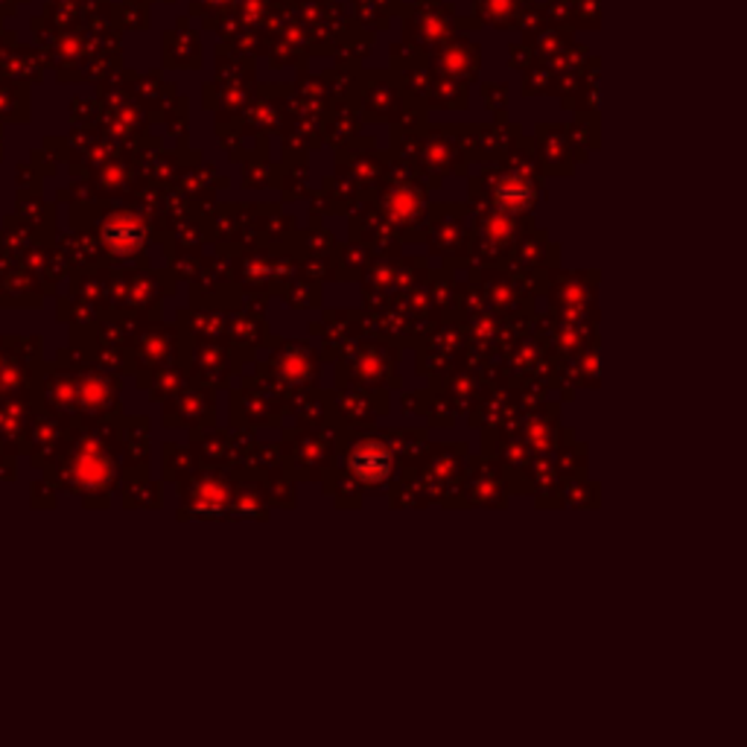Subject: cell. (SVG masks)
<instances>
[{
    "label": "cell",
    "instance_id": "ac0fdd59",
    "mask_svg": "<svg viewBox=\"0 0 747 747\" xmlns=\"http://www.w3.org/2000/svg\"><path fill=\"white\" fill-rule=\"evenodd\" d=\"M234 342L237 350H252L264 342V322H257L255 315H239V319H231L228 331H225Z\"/></svg>",
    "mask_w": 747,
    "mask_h": 747
},
{
    "label": "cell",
    "instance_id": "9a60e30c",
    "mask_svg": "<svg viewBox=\"0 0 747 747\" xmlns=\"http://www.w3.org/2000/svg\"><path fill=\"white\" fill-rule=\"evenodd\" d=\"M196 450H199V459L211 467H231L234 465V450H231V435L213 430V426H204L199 430V438H196Z\"/></svg>",
    "mask_w": 747,
    "mask_h": 747
},
{
    "label": "cell",
    "instance_id": "7a4b0ae2",
    "mask_svg": "<svg viewBox=\"0 0 747 747\" xmlns=\"http://www.w3.org/2000/svg\"><path fill=\"white\" fill-rule=\"evenodd\" d=\"M319 366H322V359L306 342L283 339L275 345L266 366H260L255 386H260L275 398H280L283 391L313 389L315 380H319Z\"/></svg>",
    "mask_w": 747,
    "mask_h": 747
},
{
    "label": "cell",
    "instance_id": "7402d4cb",
    "mask_svg": "<svg viewBox=\"0 0 747 747\" xmlns=\"http://www.w3.org/2000/svg\"><path fill=\"white\" fill-rule=\"evenodd\" d=\"M558 505L581 509V505H599V488L584 479H569L564 491H558Z\"/></svg>",
    "mask_w": 747,
    "mask_h": 747
},
{
    "label": "cell",
    "instance_id": "7c38bea8",
    "mask_svg": "<svg viewBox=\"0 0 747 747\" xmlns=\"http://www.w3.org/2000/svg\"><path fill=\"white\" fill-rule=\"evenodd\" d=\"M196 371H199V380L208 382V386H211V380L222 386L231 374V354L213 339H202L199 350H196Z\"/></svg>",
    "mask_w": 747,
    "mask_h": 747
},
{
    "label": "cell",
    "instance_id": "e0dca14e",
    "mask_svg": "<svg viewBox=\"0 0 747 747\" xmlns=\"http://www.w3.org/2000/svg\"><path fill=\"white\" fill-rule=\"evenodd\" d=\"M264 493H266V502H272V505H280V509H296V482H292V476L283 470V467H278V470H272V473L264 476Z\"/></svg>",
    "mask_w": 747,
    "mask_h": 747
},
{
    "label": "cell",
    "instance_id": "30bf717a",
    "mask_svg": "<svg viewBox=\"0 0 747 747\" xmlns=\"http://www.w3.org/2000/svg\"><path fill=\"white\" fill-rule=\"evenodd\" d=\"M231 406H237L239 426H275L278 417L283 415L278 398L260 389V386L239 391L237 398H231Z\"/></svg>",
    "mask_w": 747,
    "mask_h": 747
},
{
    "label": "cell",
    "instance_id": "d6986e66",
    "mask_svg": "<svg viewBox=\"0 0 747 747\" xmlns=\"http://www.w3.org/2000/svg\"><path fill=\"white\" fill-rule=\"evenodd\" d=\"M587 465V447L581 442L560 444L558 456H555V473H564L567 479H581Z\"/></svg>",
    "mask_w": 747,
    "mask_h": 747
},
{
    "label": "cell",
    "instance_id": "44dd1931",
    "mask_svg": "<svg viewBox=\"0 0 747 747\" xmlns=\"http://www.w3.org/2000/svg\"><path fill=\"white\" fill-rule=\"evenodd\" d=\"M283 298L289 301V306L296 310H310V306H319L322 301V289L313 280H287V289H283Z\"/></svg>",
    "mask_w": 747,
    "mask_h": 747
},
{
    "label": "cell",
    "instance_id": "8fae6325",
    "mask_svg": "<svg viewBox=\"0 0 747 747\" xmlns=\"http://www.w3.org/2000/svg\"><path fill=\"white\" fill-rule=\"evenodd\" d=\"M331 406L333 415L348 426H371L380 415V409H374V391H359L357 386L331 394Z\"/></svg>",
    "mask_w": 747,
    "mask_h": 747
},
{
    "label": "cell",
    "instance_id": "ffe728a7",
    "mask_svg": "<svg viewBox=\"0 0 747 747\" xmlns=\"http://www.w3.org/2000/svg\"><path fill=\"white\" fill-rule=\"evenodd\" d=\"M336 260V278H359L366 275L368 266V246L366 243H350L348 248H342V257H333Z\"/></svg>",
    "mask_w": 747,
    "mask_h": 747
},
{
    "label": "cell",
    "instance_id": "6da1fadb",
    "mask_svg": "<svg viewBox=\"0 0 747 747\" xmlns=\"http://www.w3.org/2000/svg\"><path fill=\"white\" fill-rule=\"evenodd\" d=\"M342 470L363 493H386L400 479V456L389 435L350 433L342 444Z\"/></svg>",
    "mask_w": 747,
    "mask_h": 747
},
{
    "label": "cell",
    "instance_id": "3957f363",
    "mask_svg": "<svg viewBox=\"0 0 747 747\" xmlns=\"http://www.w3.org/2000/svg\"><path fill=\"white\" fill-rule=\"evenodd\" d=\"M280 459L289 476H298L304 482L322 479L324 470H331L333 438L324 433V426H298L283 435Z\"/></svg>",
    "mask_w": 747,
    "mask_h": 747
},
{
    "label": "cell",
    "instance_id": "5b68a950",
    "mask_svg": "<svg viewBox=\"0 0 747 747\" xmlns=\"http://www.w3.org/2000/svg\"><path fill=\"white\" fill-rule=\"evenodd\" d=\"M476 208H493V211L509 213V216H528L537 204V181L526 170L502 172L493 179L491 187H484V199H473Z\"/></svg>",
    "mask_w": 747,
    "mask_h": 747
},
{
    "label": "cell",
    "instance_id": "ba28073f",
    "mask_svg": "<svg viewBox=\"0 0 747 747\" xmlns=\"http://www.w3.org/2000/svg\"><path fill=\"white\" fill-rule=\"evenodd\" d=\"M354 380L363 382L368 391H380L382 386H398L394 377V348H382L377 342L357 345L354 342Z\"/></svg>",
    "mask_w": 747,
    "mask_h": 747
},
{
    "label": "cell",
    "instance_id": "4fadbf2b",
    "mask_svg": "<svg viewBox=\"0 0 747 747\" xmlns=\"http://www.w3.org/2000/svg\"><path fill=\"white\" fill-rule=\"evenodd\" d=\"M228 517L246 520V517H269V502H266L264 484L260 482H237L234 484V497H231V514Z\"/></svg>",
    "mask_w": 747,
    "mask_h": 747
},
{
    "label": "cell",
    "instance_id": "2e32d148",
    "mask_svg": "<svg viewBox=\"0 0 747 747\" xmlns=\"http://www.w3.org/2000/svg\"><path fill=\"white\" fill-rule=\"evenodd\" d=\"M239 278L246 287L266 289L275 280V255H269L266 248H252L239 260Z\"/></svg>",
    "mask_w": 747,
    "mask_h": 747
},
{
    "label": "cell",
    "instance_id": "9c48e42d",
    "mask_svg": "<svg viewBox=\"0 0 747 747\" xmlns=\"http://www.w3.org/2000/svg\"><path fill=\"white\" fill-rule=\"evenodd\" d=\"M491 465L493 461L488 459L470 461V467H467L470 479L465 482V497L473 505H493V509H500V505H505L509 491H505V482H502V470H491Z\"/></svg>",
    "mask_w": 747,
    "mask_h": 747
},
{
    "label": "cell",
    "instance_id": "603a6c76",
    "mask_svg": "<svg viewBox=\"0 0 747 747\" xmlns=\"http://www.w3.org/2000/svg\"><path fill=\"white\" fill-rule=\"evenodd\" d=\"M298 239H301V246H304L301 255H333L331 231L313 228V231H306V234H301Z\"/></svg>",
    "mask_w": 747,
    "mask_h": 747
},
{
    "label": "cell",
    "instance_id": "5bb4252c",
    "mask_svg": "<svg viewBox=\"0 0 747 747\" xmlns=\"http://www.w3.org/2000/svg\"><path fill=\"white\" fill-rule=\"evenodd\" d=\"M558 442V424H555V409H540L532 415V421L523 424V444L532 450L549 453Z\"/></svg>",
    "mask_w": 747,
    "mask_h": 747
},
{
    "label": "cell",
    "instance_id": "52a82bcc",
    "mask_svg": "<svg viewBox=\"0 0 747 747\" xmlns=\"http://www.w3.org/2000/svg\"><path fill=\"white\" fill-rule=\"evenodd\" d=\"M438 213H433V222L426 225V234H430V248L433 255L438 257H453L459 255L461 248H470V228H467L465 208H456V204H447V208H435Z\"/></svg>",
    "mask_w": 747,
    "mask_h": 747
},
{
    "label": "cell",
    "instance_id": "277c9868",
    "mask_svg": "<svg viewBox=\"0 0 747 747\" xmlns=\"http://www.w3.org/2000/svg\"><path fill=\"white\" fill-rule=\"evenodd\" d=\"M234 476L228 467H211V470H199L193 482L187 484V509H181V517H202V520H222L231 514V497H234Z\"/></svg>",
    "mask_w": 747,
    "mask_h": 747
},
{
    "label": "cell",
    "instance_id": "8992f818",
    "mask_svg": "<svg viewBox=\"0 0 747 747\" xmlns=\"http://www.w3.org/2000/svg\"><path fill=\"white\" fill-rule=\"evenodd\" d=\"M377 213L389 222L391 228H394V234H398V231L409 234V231L415 228L424 231L426 199L417 185H412V181H398V185H389V190L377 199Z\"/></svg>",
    "mask_w": 747,
    "mask_h": 747
}]
</instances>
